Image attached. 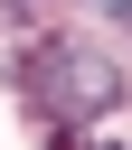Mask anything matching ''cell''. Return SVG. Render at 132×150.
Returning a JSON list of instances; mask_svg holds the SVG:
<instances>
[{"label":"cell","mask_w":132,"mask_h":150,"mask_svg":"<svg viewBox=\"0 0 132 150\" xmlns=\"http://www.w3.org/2000/svg\"><path fill=\"white\" fill-rule=\"evenodd\" d=\"M19 84H28V103H38L47 122H75V112H104V103H123V75H113L104 56H85L75 38H47V47H28Z\"/></svg>","instance_id":"obj_1"},{"label":"cell","mask_w":132,"mask_h":150,"mask_svg":"<svg viewBox=\"0 0 132 150\" xmlns=\"http://www.w3.org/2000/svg\"><path fill=\"white\" fill-rule=\"evenodd\" d=\"M47 150H85V131H75V122H57V131H47Z\"/></svg>","instance_id":"obj_2"},{"label":"cell","mask_w":132,"mask_h":150,"mask_svg":"<svg viewBox=\"0 0 132 150\" xmlns=\"http://www.w3.org/2000/svg\"><path fill=\"white\" fill-rule=\"evenodd\" d=\"M104 9H123V19H132V0H104Z\"/></svg>","instance_id":"obj_3"}]
</instances>
